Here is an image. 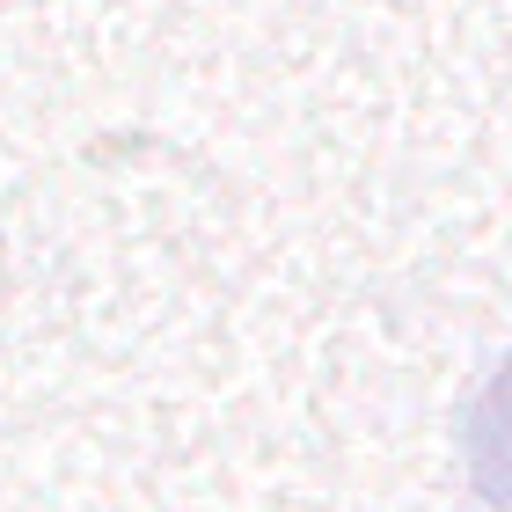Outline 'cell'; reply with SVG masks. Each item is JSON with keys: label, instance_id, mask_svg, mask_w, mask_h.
<instances>
[{"label": "cell", "instance_id": "1", "mask_svg": "<svg viewBox=\"0 0 512 512\" xmlns=\"http://www.w3.org/2000/svg\"><path fill=\"white\" fill-rule=\"evenodd\" d=\"M461 461H469L476 498L491 512H512V352L491 366V381L461 417Z\"/></svg>", "mask_w": 512, "mask_h": 512}]
</instances>
